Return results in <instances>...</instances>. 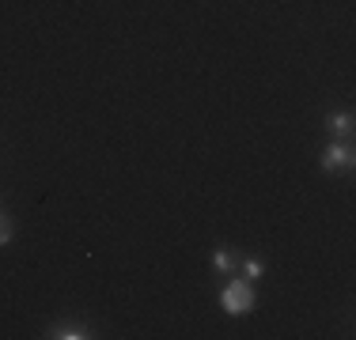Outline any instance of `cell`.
<instances>
[{"label":"cell","mask_w":356,"mask_h":340,"mask_svg":"<svg viewBox=\"0 0 356 340\" xmlns=\"http://www.w3.org/2000/svg\"><path fill=\"white\" fill-rule=\"evenodd\" d=\"M12 231H15V227H12V216H8V212H0V250L12 242Z\"/></svg>","instance_id":"7"},{"label":"cell","mask_w":356,"mask_h":340,"mask_svg":"<svg viewBox=\"0 0 356 340\" xmlns=\"http://www.w3.org/2000/svg\"><path fill=\"white\" fill-rule=\"evenodd\" d=\"M239 261H243L239 253L224 246V250L213 253V272H220V276H232V272H239Z\"/></svg>","instance_id":"5"},{"label":"cell","mask_w":356,"mask_h":340,"mask_svg":"<svg viewBox=\"0 0 356 340\" xmlns=\"http://www.w3.org/2000/svg\"><path fill=\"white\" fill-rule=\"evenodd\" d=\"M239 272H243V280H261V272H266V265H261V257H247V261H239Z\"/></svg>","instance_id":"6"},{"label":"cell","mask_w":356,"mask_h":340,"mask_svg":"<svg viewBox=\"0 0 356 340\" xmlns=\"http://www.w3.org/2000/svg\"><path fill=\"white\" fill-rule=\"evenodd\" d=\"M254 303H258V295H254V284H250V280H243V276L227 280L224 291H220V306H224L232 318H243V314H250Z\"/></svg>","instance_id":"1"},{"label":"cell","mask_w":356,"mask_h":340,"mask_svg":"<svg viewBox=\"0 0 356 340\" xmlns=\"http://www.w3.org/2000/svg\"><path fill=\"white\" fill-rule=\"evenodd\" d=\"M353 159L356 155H353L349 140H330L326 151H322V170H326V174H349Z\"/></svg>","instance_id":"2"},{"label":"cell","mask_w":356,"mask_h":340,"mask_svg":"<svg viewBox=\"0 0 356 340\" xmlns=\"http://www.w3.org/2000/svg\"><path fill=\"white\" fill-rule=\"evenodd\" d=\"M326 133H330V140H349V136H353V114H349V110L326 114Z\"/></svg>","instance_id":"4"},{"label":"cell","mask_w":356,"mask_h":340,"mask_svg":"<svg viewBox=\"0 0 356 340\" xmlns=\"http://www.w3.org/2000/svg\"><path fill=\"white\" fill-rule=\"evenodd\" d=\"M46 337H54V340H88L95 333H91V325H83V321H57V325H49Z\"/></svg>","instance_id":"3"}]
</instances>
